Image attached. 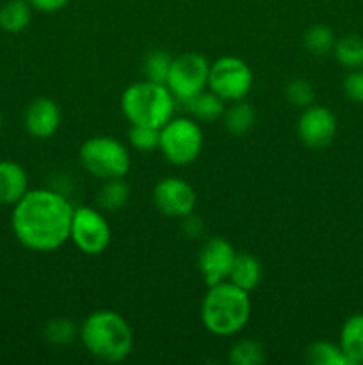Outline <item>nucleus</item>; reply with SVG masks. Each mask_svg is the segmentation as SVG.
Returning <instances> with one entry per match:
<instances>
[{"label":"nucleus","instance_id":"nucleus-10","mask_svg":"<svg viewBox=\"0 0 363 365\" xmlns=\"http://www.w3.org/2000/svg\"><path fill=\"white\" fill-rule=\"evenodd\" d=\"M152 200L155 209L167 217H189L196 209L194 187L184 178L166 177L160 178L152 191Z\"/></svg>","mask_w":363,"mask_h":365},{"label":"nucleus","instance_id":"nucleus-23","mask_svg":"<svg viewBox=\"0 0 363 365\" xmlns=\"http://www.w3.org/2000/svg\"><path fill=\"white\" fill-rule=\"evenodd\" d=\"M130 189L123 178H112L105 180L98 192V205L105 210H120L128 202Z\"/></svg>","mask_w":363,"mask_h":365},{"label":"nucleus","instance_id":"nucleus-19","mask_svg":"<svg viewBox=\"0 0 363 365\" xmlns=\"http://www.w3.org/2000/svg\"><path fill=\"white\" fill-rule=\"evenodd\" d=\"M333 53L344 68L359 70L363 68V38L358 34H347L337 39Z\"/></svg>","mask_w":363,"mask_h":365},{"label":"nucleus","instance_id":"nucleus-28","mask_svg":"<svg viewBox=\"0 0 363 365\" xmlns=\"http://www.w3.org/2000/svg\"><path fill=\"white\" fill-rule=\"evenodd\" d=\"M285 98H287L288 103H292L294 107L305 109V107L313 103L315 91H313V86L310 84L306 78H292V81L285 86Z\"/></svg>","mask_w":363,"mask_h":365},{"label":"nucleus","instance_id":"nucleus-17","mask_svg":"<svg viewBox=\"0 0 363 365\" xmlns=\"http://www.w3.org/2000/svg\"><path fill=\"white\" fill-rule=\"evenodd\" d=\"M224 100L219 98L216 93H212L210 89H205L203 93H199L198 96H194L192 100H189L187 107L191 110V114L194 116V120L199 121H217L223 118L224 110Z\"/></svg>","mask_w":363,"mask_h":365},{"label":"nucleus","instance_id":"nucleus-11","mask_svg":"<svg viewBox=\"0 0 363 365\" xmlns=\"http://www.w3.org/2000/svg\"><path fill=\"white\" fill-rule=\"evenodd\" d=\"M237 252L224 237H212L198 253V267L206 287L228 280Z\"/></svg>","mask_w":363,"mask_h":365},{"label":"nucleus","instance_id":"nucleus-25","mask_svg":"<svg viewBox=\"0 0 363 365\" xmlns=\"http://www.w3.org/2000/svg\"><path fill=\"white\" fill-rule=\"evenodd\" d=\"M43 335H45L50 344L66 346L71 344L78 337V328L68 317H53L45 324Z\"/></svg>","mask_w":363,"mask_h":365},{"label":"nucleus","instance_id":"nucleus-12","mask_svg":"<svg viewBox=\"0 0 363 365\" xmlns=\"http://www.w3.org/2000/svg\"><path fill=\"white\" fill-rule=\"evenodd\" d=\"M337 116L327 107L308 106L298 120L299 139L308 148H324L337 135Z\"/></svg>","mask_w":363,"mask_h":365},{"label":"nucleus","instance_id":"nucleus-13","mask_svg":"<svg viewBox=\"0 0 363 365\" xmlns=\"http://www.w3.org/2000/svg\"><path fill=\"white\" fill-rule=\"evenodd\" d=\"M60 120V109L52 98H36L31 106L25 110V128L32 138L38 139H48L59 128Z\"/></svg>","mask_w":363,"mask_h":365},{"label":"nucleus","instance_id":"nucleus-1","mask_svg":"<svg viewBox=\"0 0 363 365\" xmlns=\"http://www.w3.org/2000/svg\"><path fill=\"white\" fill-rule=\"evenodd\" d=\"M73 205L52 189H32L14 203L11 227L25 248L32 252H56L70 239Z\"/></svg>","mask_w":363,"mask_h":365},{"label":"nucleus","instance_id":"nucleus-7","mask_svg":"<svg viewBox=\"0 0 363 365\" xmlns=\"http://www.w3.org/2000/svg\"><path fill=\"white\" fill-rule=\"evenodd\" d=\"M210 64L201 53L185 52L173 57L166 86L177 102L187 103L199 93L209 89Z\"/></svg>","mask_w":363,"mask_h":365},{"label":"nucleus","instance_id":"nucleus-18","mask_svg":"<svg viewBox=\"0 0 363 365\" xmlns=\"http://www.w3.org/2000/svg\"><path fill=\"white\" fill-rule=\"evenodd\" d=\"M32 6L28 0H9L0 7V29L7 32H20L31 24Z\"/></svg>","mask_w":363,"mask_h":365},{"label":"nucleus","instance_id":"nucleus-22","mask_svg":"<svg viewBox=\"0 0 363 365\" xmlns=\"http://www.w3.org/2000/svg\"><path fill=\"white\" fill-rule=\"evenodd\" d=\"M265 359V349L255 339H241L230 349V364L233 365H262Z\"/></svg>","mask_w":363,"mask_h":365},{"label":"nucleus","instance_id":"nucleus-3","mask_svg":"<svg viewBox=\"0 0 363 365\" xmlns=\"http://www.w3.org/2000/svg\"><path fill=\"white\" fill-rule=\"evenodd\" d=\"M251 317V296L231 282L210 285L201 302V323L212 335L241 334Z\"/></svg>","mask_w":363,"mask_h":365},{"label":"nucleus","instance_id":"nucleus-9","mask_svg":"<svg viewBox=\"0 0 363 365\" xmlns=\"http://www.w3.org/2000/svg\"><path fill=\"white\" fill-rule=\"evenodd\" d=\"M253 88V71L246 61L235 56H223L210 64L209 89L224 102H238Z\"/></svg>","mask_w":363,"mask_h":365},{"label":"nucleus","instance_id":"nucleus-6","mask_svg":"<svg viewBox=\"0 0 363 365\" xmlns=\"http://www.w3.org/2000/svg\"><path fill=\"white\" fill-rule=\"evenodd\" d=\"M203 148L201 127L192 118H171L159 130V150L173 166L194 163Z\"/></svg>","mask_w":363,"mask_h":365},{"label":"nucleus","instance_id":"nucleus-24","mask_svg":"<svg viewBox=\"0 0 363 365\" xmlns=\"http://www.w3.org/2000/svg\"><path fill=\"white\" fill-rule=\"evenodd\" d=\"M302 41H305L306 50L313 56H327L333 52L337 38L327 25H313L306 31Z\"/></svg>","mask_w":363,"mask_h":365},{"label":"nucleus","instance_id":"nucleus-8","mask_svg":"<svg viewBox=\"0 0 363 365\" xmlns=\"http://www.w3.org/2000/svg\"><path fill=\"white\" fill-rule=\"evenodd\" d=\"M112 239L109 221L95 207H73L70 227V241L84 255L96 257L105 252Z\"/></svg>","mask_w":363,"mask_h":365},{"label":"nucleus","instance_id":"nucleus-26","mask_svg":"<svg viewBox=\"0 0 363 365\" xmlns=\"http://www.w3.org/2000/svg\"><path fill=\"white\" fill-rule=\"evenodd\" d=\"M173 57L166 50H152L144 59V77L148 81L166 84Z\"/></svg>","mask_w":363,"mask_h":365},{"label":"nucleus","instance_id":"nucleus-14","mask_svg":"<svg viewBox=\"0 0 363 365\" xmlns=\"http://www.w3.org/2000/svg\"><path fill=\"white\" fill-rule=\"evenodd\" d=\"M28 191L27 171L14 160H0V203L14 205Z\"/></svg>","mask_w":363,"mask_h":365},{"label":"nucleus","instance_id":"nucleus-20","mask_svg":"<svg viewBox=\"0 0 363 365\" xmlns=\"http://www.w3.org/2000/svg\"><path fill=\"white\" fill-rule=\"evenodd\" d=\"M223 120L230 134L244 135L255 125V110L244 100H238V102H231V106L224 110Z\"/></svg>","mask_w":363,"mask_h":365},{"label":"nucleus","instance_id":"nucleus-2","mask_svg":"<svg viewBox=\"0 0 363 365\" xmlns=\"http://www.w3.org/2000/svg\"><path fill=\"white\" fill-rule=\"evenodd\" d=\"M78 337L85 351L102 362H123L134 348V331L128 321L107 309L89 314L78 328Z\"/></svg>","mask_w":363,"mask_h":365},{"label":"nucleus","instance_id":"nucleus-21","mask_svg":"<svg viewBox=\"0 0 363 365\" xmlns=\"http://www.w3.org/2000/svg\"><path fill=\"white\" fill-rule=\"evenodd\" d=\"M306 362L312 365H351L340 346L326 341H317L306 348Z\"/></svg>","mask_w":363,"mask_h":365},{"label":"nucleus","instance_id":"nucleus-15","mask_svg":"<svg viewBox=\"0 0 363 365\" xmlns=\"http://www.w3.org/2000/svg\"><path fill=\"white\" fill-rule=\"evenodd\" d=\"M260 280H262V264H260V260L251 253H237L230 274H228V282L251 292L258 287Z\"/></svg>","mask_w":363,"mask_h":365},{"label":"nucleus","instance_id":"nucleus-16","mask_svg":"<svg viewBox=\"0 0 363 365\" xmlns=\"http://www.w3.org/2000/svg\"><path fill=\"white\" fill-rule=\"evenodd\" d=\"M351 365L363 364V314H354L340 330V344Z\"/></svg>","mask_w":363,"mask_h":365},{"label":"nucleus","instance_id":"nucleus-29","mask_svg":"<svg viewBox=\"0 0 363 365\" xmlns=\"http://www.w3.org/2000/svg\"><path fill=\"white\" fill-rule=\"evenodd\" d=\"M344 93L352 102L363 103V68L351 70L344 81Z\"/></svg>","mask_w":363,"mask_h":365},{"label":"nucleus","instance_id":"nucleus-5","mask_svg":"<svg viewBox=\"0 0 363 365\" xmlns=\"http://www.w3.org/2000/svg\"><path fill=\"white\" fill-rule=\"evenodd\" d=\"M78 159L89 175L103 182L123 178L130 170V153L127 146L110 135H95L82 143Z\"/></svg>","mask_w":363,"mask_h":365},{"label":"nucleus","instance_id":"nucleus-27","mask_svg":"<svg viewBox=\"0 0 363 365\" xmlns=\"http://www.w3.org/2000/svg\"><path fill=\"white\" fill-rule=\"evenodd\" d=\"M159 130L160 128L144 127V125H130L128 130V141H130L132 148L137 152H153L159 148Z\"/></svg>","mask_w":363,"mask_h":365},{"label":"nucleus","instance_id":"nucleus-30","mask_svg":"<svg viewBox=\"0 0 363 365\" xmlns=\"http://www.w3.org/2000/svg\"><path fill=\"white\" fill-rule=\"evenodd\" d=\"M71 0H28L32 9H38L41 13H56V11L64 9Z\"/></svg>","mask_w":363,"mask_h":365},{"label":"nucleus","instance_id":"nucleus-4","mask_svg":"<svg viewBox=\"0 0 363 365\" xmlns=\"http://www.w3.org/2000/svg\"><path fill=\"white\" fill-rule=\"evenodd\" d=\"M174 96L166 84L144 81L134 82L121 95V113L130 125L160 128L173 118Z\"/></svg>","mask_w":363,"mask_h":365}]
</instances>
